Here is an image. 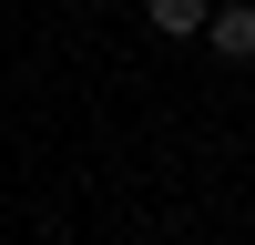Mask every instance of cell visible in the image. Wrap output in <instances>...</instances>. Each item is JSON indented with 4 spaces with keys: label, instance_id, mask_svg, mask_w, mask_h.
Masks as SVG:
<instances>
[{
    "label": "cell",
    "instance_id": "1",
    "mask_svg": "<svg viewBox=\"0 0 255 245\" xmlns=\"http://www.w3.org/2000/svg\"><path fill=\"white\" fill-rule=\"evenodd\" d=\"M204 41H215L225 61H255V0H225V10H204Z\"/></svg>",
    "mask_w": 255,
    "mask_h": 245
},
{
    "label": "cell",
    "instance_id": "2",
    "mask_svg": "<svg viewBox=\"0 0 255 245\" xmlns=\"http://www.w3.org/2000/svg\"><path fill=\"white\" fill-rule=\"evenodd\" d=\"M143 10H153L163 41H204V10H215V0H143Z\"/></svg>",
    "mask_w": 255,
    "mask_h": 245
}]
</instances>
